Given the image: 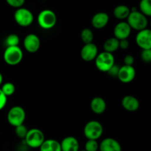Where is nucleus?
Instances as JSON below:
<instances>
[{
    "mask_svg": "<svg viewBox=\"0 0 151 151\" xmlns=\"http://www.w3.org/2000/svg\"><path fill=\"white\" fill-rule=\"evenodd\" d=\"M57 19V16L54 11L50 9H45L38 13L37 22L42 29H50L55 26Z\"/></svg>",
    "mask_w": 151,
    "mask_h": 151,
    "instance_id": "f257e3e1",
    "label": "nucleus"
},
{
    "mask_svg": "<svg viewBox=\"0 0 151 151\" xmlns=\"http://www.w3.org/2000/svg\"><path fill=\"white\" fill-rule=\"evenodd\" d=\"M23 56V51L19 46L7 47L4 52L3 58L9 66H16L22 62Z\"/></svg>",
    "mask_w": 151,
    "mask_h": 151,
    "instance_id": "f03ea898",
    "label": "nucleus"
},
{
    "mask_svg": "<svg viewBox=\"0 0 151 151\" xmlns=\"http://www.w3.org/2000/svg\"><path fill=\"white\" fill-rule=\"evenodd\" d=\"M127 22L131 29L137 31H141L147 28L148 24L147 16L139 10L131 11V13L127 19Z\"/></svg>",
    "mask_w": 151,
    "mask_h": 151,
    "instance_id": "7ed1b4c3",
    "label": "nucleus"
},
{
    "mask_svg": "<svg viewBox=\"0 0 151 151\" xmlns=\"http://www.w3.org/2000/svg\"><path fill=\"white\" fill-rule=\"evenodd\" d=\"M94 61L97 69L103 72H108L115 64V58L114 55L105 51L99 53Z\"/></svg>",
    "mask_w": 151,
    "mask_h": 151,
    "instance_id": "20e7f679",
    "label": "nucleus"
},
{
    "mask_svg": "<svg viewBox=\"0 0 151 151\" xmlns=\"http://www.w3.org/2000/svg\"><path fill=\"white\" fill-rule=\"evenodd\" d=\"M45 141L44 133L38 128H32L28 130L24 142L28 147L31 148H39Z\"/></svg>",
    "mask_w": 151,
    "mask_h": 151,
    "instance_id": "39448f33",
    "label": "nucleus"
},
{
    "mask_svg": "<svg viewBox=\"0 0 151 151\" xmlns=\"http://www.w3.org/2000/svg\"><path fill=\"white\" fill-rule=\"evenodd\" d=\"M83 134L87 140H97L103 135V127L98 121H89L84 127Z\"/></svg>",
    "mask_w": 151,
    "mask_h": 151,
    "instance_id": "423d86ee",
    "label": "nucleus"
},
{
    "mask_svg": "<svg viewBox=\"0 0 151 151\" xmlns=\"http://www.w3.org/2000/svg\"><path fill=\"white\" fill-rule=\"evenodd\" d=\"M26 118V113L24 109L19 106H15L9 110L7 115L8 123L13 127L23 125Z\"/></svg>",
    "mask_w": 151,
    "mask_h": 151,
    "instance_id": "0eeeda50",
    "label": "nucleus"
},
{
    "mask_svg": "<svg viewBox=\"0 0 151 151\" xmlns=\"http://www.w3.org/2000/svg\"><path fill=\"white\" fill-rule=\"evenodd\" d=\"M13 17L16 24L24 27H29L33 23L34 21V16L32 13L25 7L16 9Z\"/></svg>",
    "mask_w": 151,
    "mask_h": 151,
    "instance_id": "6e6552de",
    "label": "nucleus"
},
{
    "mask_svg": "<svg viewBox=\"0 0 151 151\" xmlns=\"http://www.w3.org/2000/svg\"><path fill=\"white\" fill-rule=\"evenodd\" d=\"M24 47L29 53H35L38 51L41 47L39 37L34 33H29L24 38Z\"/></svg>",
    "mask_w": 151,
    "mask_h": 151,
    "instance_id": "1a4fd4ad",
    "label": "nucleus"
},
{
    "mask_svg": "<svg viewBox=\"0 0 151 151\" xmlns=\"http://www.w3.org/2000/svg\"><path fill=\"white\" fill-rule=\"evenodd\" d=\"M136 77V69L133 66H124L119 67L117 78L123 83L132 82Z\"/></svg>",
    "mask_w": 151,
    "mask_h": 151,
    "instance_id": "9d476101",
    "label": "nucleus"
},
{
    "mask_svg": "<svg viewBox=\"0 0 151 151\" xmlns=\"http://www.w3.org/2000/svg\"><path fill=\"white\" fill-rule=\"evenodd\" d=\"M136 42L142 50L151 49V29L146 28L139 31L136 36Z\"/></svg>",
    "mask_w": 151,
    "mask_h": 151,
    "instance_id": "9b49d317",
    "label": "nucleus"
},
{
    "mask_svg": "<svg viewBox=\"0 0 151 151\" xmlns=\"http://www.w3.org/2000/svg\"><path fill=\"white\" fill-rule=\"evenodd\" d=\"M131 28L127 22H120L114 28V37L116 39H128L131 33Z\"/></svg>",
    "mask_w": 151,
    "mask_h": 151,
    "instance_id": "f8f14e48",
    "label": "nucleus"
},
{
    "mask_svg": "<svg viewBox=\"0 0 151 151\" xmlns=\"http://www.w3.org/2000/svg\"><path fill=\"white\" fill-rule=\"evenodd\" d=\"M98 54V48L94 43L85 44L82 47L81 51V58L86 62H90L95 60Z\"/></svg>",
    "mask_w": 151,
    "mask_h": 151,
    "instance_id": "ddd939ff",
    "label": "nucleus"
},
{
    "mask_svg": "<svg viewBox=\"0 0 151 151\" xmlns=\"http://www.w3.org/2000/svg\"><path fill=\"white\" fill-rule=\"evenodd\" d=\"M100 151H122L120 143L113 138H106L99 144Z\"/></svg>",
    "mask_w": 151,
    "mask_h": 151,
    "instance_id": "4468645a",
    "label": "nucleus"
},
{
    "mask_svg": "<svg viewBox=\"0 0 151 151\" xmlns=\"http://www.w3.org/2000/svg\"><path fill=\"white\" fill-rule=\"evenodd\" d=\"M109 16L105 12L95 13L91 19V25L95 29H103L109 24Z\"/></svg>",
    "mask_w": 151,
    "mask_h": 151,
    "instance_id": "2eb2a0df",
    "label": "nucleus"
},
{
    "mask_svg": "<svg viewBox=\"0 0 151 151\" xmlns=\"http://www.w3.org/2000/svg\"><path fill=\"white\" fill-rule=\"evenodd\" d=\"M60 143L61 151H79V142L75 137L69 136L63 139Z\"/></svg>",
    "mask_w": 151,
    "mask_h": 151,
    "instance_id": "dca6fc26",
    "label": "nucleus"
},
{
    "mask_svg": "<svg viewBox=\"0 0 151 151\" xmlns=\"http://www.w3.org/2000/svg\"><path fill=\"white\" fill-rule=\"evenodd\" d=\"M139 101L138 99L132 95L125 96L122 100V106L128 111H136L139 109Z\"/></svg>",
    "mask_w": 151,
    "mask_h": 151,
    "instance_id": "f3484780",
    "label": "nucleus"
},
{
    "mask_svg": "<svg viewBox=\"0 0 151 151\" xmlns=\"http://www.w3.org/2000/svg\"><path fill=\"white\" fill-rule=\"evenodd\" d=\"M90 108L94 114H102L106 110V103L102 97H94L90 103Z\"/></svg>",
    "mask_w": 151,
    "mask_h": 151,
    "instance_id": "a211bd4d",
    "label": "nucleus"
},
{
    "mask_svg": "<svg viewBox=\"0 0 151 151\" xmlns=\"http://www.w3.org/2000/svg\"><path fill=\"white\" fill-rule=\"evenodd\" d=\"M39 149L40 151H61L60 143L52 139H45Z\"/></svg>",
    "mask_w": 151,
    "mask_h": 151,
    "instance_id": "6ab92c4d",
    "label": "nucleus"
},
{
    "mask_svg": "<svg viewBox=\"0 0 151 151\" xmlns=\"http://www.w3.org/2000/svg\"><path fill=\"white\" fill-rule=\"evenodd\" d=\"M113 13L116 19L119 20H124L128 19V16L131 13V9L126 5L119 4L114 9Z\"/></svg>",
    "mask_w": 151,
    "mask_h": 151,
    "instance_id": "aec40b11",
    "label": "nucleus"
},
{
    "mask_svg": "<svg viewBox=\"0 0 151 151\" xmlns=\"http://www.w3.org/2000/svg\"><path fill=\"white\" fill-rule=\"evenodd\" d=\"M119 40L116 39L114 37L108 38L103 44V49H104L105 52L113 54V52H114L118 49H119Z\"/></svg>",
    "mask_w": 151,
    "mask_h": 151,
    "instance_id": "412c9836",
    "label": "nucleus"
},
{
    "mask_svg": "<svg viewBox=\"0 0 151 151\" xmlns=\"http://www.w3.org/2000/svg\"><path fill=\"white\" fill-rule=\"evenodd\" d=\"M81 38L85 44L93 43L94 33H93L92 30L88 28H84L81 32Z\"/></svg>",
    "mask_w": 151,
    "mask_h": 151,
    "instance_id": "4be33fe9",
    "label": "nucleus"
},
{
    "mask_svg": "<svg viewBox=\"0 0 151 151\" xmlns=\"http://www.w3.org/2000/svg\"><path fill=\"white\" fill-rule=\"evenodd\" d=\"M139 10L145 16L151 17V0H141L139 2Z\"/></svg>",
    "mask_w": 151,
    "mask_h": 151,
    "instance_id": "5701e85b",
    "label": "nucleus"
},
{
    "mask_svg": "<svg viewBox=\"0 0 151 151\" xmlns=\"http://www.w3.org/2000/svg\"><path fill=\"white\" fill-rule=\"evenodd\" d=\"M5 45L7 47H16L19 46V42H20V38L17 34L12 33L7 35V38H5Z\"/></svg>",
    "mask_w": 151,
    "mask_h": 151,
    "instance_id": "b1692460",
    "label": "nucleus"
},
{
    "mask_svg": "<svg viewBox=\"0 0 151 151\" xmlns=\"http://www.w3.org/2000/svg\"><path fill=\"white\" fill-rule=\"evenodd\" d=\"M1 90L2 91V92L4 93V95L6 97H10L12 96L16 91V86H15L14 84L13 83L10 82H7L5 83H4L1 86Z\"/></svg>",
    "mask_w": 151,
    "mask_h": 151,
    "instance_id": "393cba45",
    "label": "nucleus"
},
{
    "mask_svg": "<svg viewBox=\"0 0 151 151\" xmlns=\"http://www.w3.org/2000/svg\"><path fill=\"white\" fill-rule=\"evenodd\" d=\"M84 150L86 151H98L99 143L97 142V140H87V142L85 144Z\"/></svg>",
    "mask_w": 151,
    "mask_h": 151,
    "instance_id": "a878e982",
    "label": "nucleus"
},
{
    "mask_svg": "<svg viewBox=\"0 0 151 151\" xmlns=\"http://www.w3.org/2000/svg\"><path fill=\"white\" fill-rule=\"evenodd\" d=\"M28 132V129L24 125H21L19 126L16 127V130H15V133H16V136L20 139H24L25 137H26L27 134Z\"/></svg>",
    "mask_w": 151,
    "mask_h": 151,
    "instance_id": "bb28decb",
    "label": "nucleus"
},
{
    "mask_svg": "<svg viewBox=\"0 0 151 151\" xmlns=\"http://www.w3.org/2000/svg\"><path fill=\"white\" fill-rule=\"evenodd\" d=\"M140 57L145 63H151V49L142 50Z\"/></svg>",
    "mask_w": 151,
    "mask_h": 151,
    "instance_id": "cd10ccee",
    "label": "nucleus"
},
{
    "mask_svg": "<svg viewBox=\"0 0 151 151\" xmlns=\"http://www.w3.org/2000/svg\"><path fill=\"white\" fill-rule=\"evenodd\" d=\"M6 2L10 7L18 9L22 7V6L24 4L25 0H6Z\"/></svg>",
    "mask_w": 151,
    "mask_h": 151,
    "instance_id": "c85d7f7f",
    "label": "nucleus"
},
{
    "mask_svg": "<svg viewBox=\"0 0 151 151\" xmlns=\"http://www.w3.org/2000/svg\"><path fill=\"white\" fill-rule=\"evenodd\" d=\"M7 102V97L4 95V93L0 88V111L2 110L5 107L6 104Z\"/></svg>",
    "mask_w": 151,
    "mask_h": 151,
    "instance_id": "c756f323",
    "label": "nucleus"
},
{
    "mask_svg": "<svg viewBox=\"0 0 151 151\" xmlns=\"http://www.w3.org/2000/svg\"><path fill=\"white\" fill-rule=\"evenodd\" d=\"M135 59L134 57L131 55H127L125 58H124V63L126 66H133L134 63Z\"/></svg>",
    "mask_w": 151,
    "mask_h": 151,
    "instance_id": "7c9ffc66",
    "label": "nucleus"
},
{
    "mask_svg": "<svg viewBox=\"0 0 151 151\" xmlns=\"http://www.w3.org/2000/svg\"><path fill=\"white\" fill-rule=\"evenodd\" d=\"M119 67L118 66H116V65H114L111 68L110 70L107 72L109 75H111V77L113 78H117V75H118V72H119Z\"/></svg>",
    "mask_w": 151,
    "mask_h": 151,
    "instance_id": "2f4dec72",
    "label": "nucleus"
},
{
    "mask_svg": "<svg viewBox=\"0 0 151 151\" xmlns=\"http://www.w3.org/2000/svg\"><path fill=\"white\" fill-rule=\"evenodd\" d=\"M129 41L128 39H123V40H119V47L122 50H127L129 47Z\"/></svg>",
    "mask_w": 151,
    "mask_h": 151,
    "instance_id": "473e14b6",
    "label": "nucleus"
},
{
    "mask_svg": "<svg viewBox=\"0 0 151 151\" xmlns=\"http://www.w3.org/2000/svg\"><path fill=\"white\" fill-rule=\"evenodd\" d=\"M2 82H3V76H2V75H1V72H0V86L1 85Z\"/></svg>",
    "mask_w": 151,
    "mask_h": 151,
    "instance_id": "72a5a7b5",
    "label": "nucleus"
},
{
    "mask_svg": "<svg viewBox=\"0 0 151 151\" xmlns=\"http://www.w3.org/2000/svg\"><path fill=\"white\" fill-rule=\"evenodd\" d=\"M79 151H86V150H79Z\"/></svg>",
    "mask_w": 151,
    "mask_h": 151,
    "instance_id": "f704fd0d",
    "label": "nucleus"
},
{
    "mask_svg": "<svg viewBox=\"0 0 151 151\" xmlns=\"http://www.w3.org/2000/svg\"><path fill=\"white\" fill-rule=\"evenodd\" d=\"M150 28H151V19H150Z\"/></svg>",
    "mask_w": 151,
    "mask_h": 151,
    "instance_id": "c9c22d12",
    "label": "nucleus"
},
{
    "mask_svg": "<svg viewBox=\"0 0 151 151\" xmlns=\"http://www.w3.org/2000/svg\"><path fill=\"white\" fill-rule=\"evenodd\" d=\"M98 151H100V150H98Z\"/></svg>",
    "mask_w": 151,
    "mask_h": 151,
    "instance_id": "e433bc0d",
    "label": "nucleus"
}]
</instances>
